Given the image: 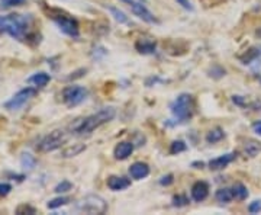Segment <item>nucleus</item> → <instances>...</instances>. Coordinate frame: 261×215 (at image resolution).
I'll use <instances>...</instances> for the list:
<instances>
[{
  "mask_svg": "<svg viewBox=\"0 0 261 215\" xmlns=\"http://www.w3.org/2000/svg\"><path fill=\"white\" fill-rule=\"evenodd\" d=\"M116 115V111L112 106H108V108H103L99 112L93 113L90 116H86V118H80V120H75L71 125H70V131L74 132V134H90L94 130H97L99 127H102L103 124L112 121Z\"/></svg>",
  "mask_w": 261,
  "mask_h": 215,
  "instance_id": "obj_1",
  "label": "nucleus"
},
{
  "mask_svg": "<svg viewBox=\"0 0 261 215\" xmlns=\"http://www.w3.org/2000/svg\"><path fill=\"white\" fill-rule=\"evenodd\" d=\"M29 18L22 15L0 16V31L9 34L10 37L19 41H25L29 38Z\"/></svg>",
  "mask_w": 261,
  "mask_h": 215,
  "instance_id": "obj_2",
  "label": "nucleus"
},
{
  "mask_svg": "<svg viewBox=\"0 0 261 215\" xmlns=\"http://www.w3.org/2000/svg\"><path fill=\"white\" fill-rule=\"evenodd\" d=\"M170 111L177 122H186L192 120L195 113V99L189 93H181L170 105Z\"/></svg>",
  "mask_w": 261,
  "mask_h": 215,
  "instance_id": "obj_3",
  "label": "nucleus"
},
{
  "mask_svg": "<svg viewBox=\"0 0 261 215\" xmlns=\"http://www.w3.org/2000/svg\"><path fill=\"white\" fill-rule=\"evenodd\" d=\"M74 211L82 214H105L108 211V202L100 195H87L74 205Z\"/></svg>",
  "mask_w": 261,
  "mask_h": 215,
  "instance_id": "obj_4",
  "label": "nucleus"
},
{
  "mask_svg": "<svg viewBox=\"0 0 261 215\" xmlns=\"http://www.w3.org/2000/svg\"><path fill=\"white\" fill-rule=\"evenodd\" d=\"M67 140H68L67 131H64V130H54L38 142L37 149L41 153H51V151L61 149L63 144L67 142Z\"/></svg>",
  "mask_w": 261,
  "mask_h": 215,
  "instance_id": "obj_5",
  "label": "nucleus"
},
{
  "mask_svg": "<svg viewBox=\"0 0 261 215\" xmlns=\"http://www.w3.org/2000/svg\"><path fill=\"white\" fill-rule=\"evenodd\" d=\"M87 89H84L83 86H77V84H73V86H67L64 90H63V102L73 108V106H77L80 103H83L87 98Z\"/></svg>",
  "mask_w": 261,
  "mask_h": 215,
  "instance_id": "obj_6",
  "label": "nucleus"
},
{
  "mask_svg": "<svg viewBox=\"0 0 261 215\" xmlns=\"http://www.w3.org/2000/svg\"><path fill=\"white\" fill-rule=\"evenodd\" d=\"M37 94V90L34 87H25L22 90H19L18 93L15 94L10 101L5 103V109L8 111H18L19 108H22L25 103L28 102L31 98H34Z\"/></svg>",
  "mask_w": 261,
  "mask_h": 215,
  "instance_id": "obj_7",
  "label": "nucleus"
},
{
  "mask_svg": "<svg viewBox=\"0 0 261 215\" xmlns=\"http://www.w3.org/2000/svg\"><path fill=\"white\" fill-rule=\"evenodd\" d=\"M51 18L68 37H79V23L75 19L70 18L68 15H51Z\"/></svg>",
  "mask_w": 261,
  "mask_h": 215,
  "instance_id": "obj_8",
  "label": "nucleus"
},
{
  "mask_svg": "<svg viewBox=\"0 0 261 215\" xmlns=\"http://www.w3.org/2000/svg\"><path fill=\"white\" fill-rule=\"evenodd\" d=\"M130 10L134 12V15L135 16H138L140 19H142L144 22H147V23H159V20L157 18L149 12L147 8H145V5H142V3H138V2H132L129 5Z\"/></svg>",
  "mask_w": 261,
  "mask_h": 215,
  "instance_id": "obj_9",
  "label": "nucleus"
},
{
  "mask_svg": "<svg viewBox=\"0 0 261 215\" xmlns=\"http://www.w3.org/2000/svg\"><path fill=\"white\" fill-rule=\"evenodd\" d=\"M132 153H134V144L128 141H122L119 144H116V147L113 150V156L116 160H126Z\"/></svg>",
  "mask_w": 261,
  "mask_h": 215,
  "instance_id": "obj_10",
  "label": "nucleus"
},
{
  "mask_svg": "<svg viewBox=\"0 0 261 215\" xmlns=\"http://www.w3.org/2000/svg\"><path fill=\"white\" fill-rule=\"evenodd\" d=\"M129 175H130V178L135 179V180L145 179L149 175V166L147 164V163L137 161V163H134V164L129 168Z\"/></svg>",
  "mask_w": 261,
  "mask_h": 215,
  "instance_id": "obj_11",
  "label": "nucleus"
},
{
  "mask_svg": "<svg viewBox=\"0 0 261 215\" xmlns=\"http://www.w3.org/2000/svg\"><path fill=\"white\" fill-rule=\"evenodd\" d=\"M209 195V185L206 182H196L193 187H192V198L196 202H202L205 201Z\"/></svg>",
  "mask_w": 261,
  "mask_h": 215,
  "instance_id": "obj_12",
  "label": "nucleus"
},
{
  "mask_svg": "<svg viewBox=\"0 0 261 215\" xmlns=\"http://www.w3.org/2000/svg\"><path fill=\"white\" fill-rule=\"evenodd\" d=\"M106 185L111 190L119 192V190L128 189L130 186V180L126 178H122V176H109L106 180Z\"/></svg>",
  "mask_w": 261,
  "mask_h": 215,
  "instance_id": "obj_13",
  "label": "nucleus"
},
{
  "mask_svg": "<svg viewBox=\"0 0 261 215\" xmlns=\"http://www.w3.org/2000/svg\"><path fill=\"white\" fill-rule=\"evenodd\" d=\"M237 157V153H228V154H224L218 159H214L209 161V169L211 170H222L225 169L229 163H232L233 160Z\"/></svg>",
  "mask_w": 261,
  "mask_h": 215,
  "instance_id": "obj_14",
  "label": "nucleus"
},
{
  "mask_svg": "<svg viewBox=\"0 0 261 215\" xmlns=\"http://www.w3.org/2000/svg\"><path fill=\"white\" fill-rule=\"evenodd\" d=\"M243 153L248 157H255L261 153V142L258 140H254V138H247L244 140L243 144Z\"/></svg>",
  "mask_w": 261,
  "mask_h": 215,
  "instance_id": "obj_15",
  "label": "nucleus"
},
{
  "mask_svg": "<svg viewBox=\"0 0 261 215\" xmlns=\"http://www.w3.org/2000/svg\"><path fill=\"white\" fill-rule=\"evenodd\" d=\"M86 149H87L86 144H83V142H75V144H71V146H68V147L61 150V157L71 159V157H75V156H80Z\"/></svg>",
  "mask_w": 261,
  "mask_h": 215,
  "instance_id": "obj_16",
  "label": "nucleus"
},
{
  "mask_svg": "<svg viewBox=\"0 0 261 215\" xmlns=\"http://www.w3.org/2000/svg\"><path fill=\"white\" fill-rule=\"evenodd\" d=\"M135 48L141 54H151L155 51V41L148 38H141L140 41L135 42Z\"/></svg>",
  "mask_w": 261,
  "mask_h": 215,
  "instance_id": "obj_17",
  "label": "nucleus"
},
{
  "mask_svg": "<svg viewBox=\"0 0 261 215\" xmlns=\"http://www.w3.org/2000/svg\"><path fill=\"white\" fill-rule=\"evenodd\" d=\"M49 80H51V76L47 75V73H44V71L37 73V75H34L32 77H29L28 79L29 83L35 84L37 87H45V86L49 83Z\"/></svg>",
  "mask_w": 261,
  "mask_h": 215,
  "instance_id": "obj_18",
  "label": "nucleus"
},
{
  "mask_svg": "<svg viewBox=\"0 0 261 215\" xmlns=\"http://www.w3.org/2000/svg\"><path fill=\"white\" fill-rule=\"evenodd\" d=\"M215 198H216L219 202H231L233 199L232 189H229V187H222V189L216 190Z\"/></svg>",
  "mask_w": 261,
  "mask_h": 215,
  "instance_id": "obj_19",
  "label": "nucleus"
},
{
  "mask_svg": "<svg viewBox=\"0 0 261 215\" xmlns=\"http://www.w3.org/2000/svg\"><path fill=\"white\" fill-rule=\"evenodd\" d=\"M225 137V132L222 131V128H219V127H216L214 130H211V131L207 132V135H206V141L209 142V144H215V142H218V141H221Z\"/></svg>",
  "mask_w": 261,
  "mask_h": 215,
  "instance_id": "obj_20",
  "label": "nucleus"
},
{
  "mask_svg": "<svg viewBox=\"0 0 261 215\" xmlns=\"http://www.w3.org/2000/svg\"><path fill=\"white\" fill-rule=\"evenodd\" d=\"M232 192H233V198H237V199H240V201H244V199H247L248 198V189L244 186L243 183H235L232 187Z\"/></svg>",
  "mask_w": 261,
  "mask_h": 215,
  "instance_id": "obj_21",
  "label": "nucleus"
},
{
  "mask_svg": "<svg viewBox=\"0 0 261 215\" xmlns=\"http://www.w3.org/2000/svg\"><path fill=\"white\" fill-rule=\"evenodd\" d=\"M20 164H22L23 169L32 170V169L35 168V164H37V159L32 154H29V153H23L22 157H20Z\"/></svg>",
  "mask_w": 261,
  "mask_h": 215,
  "instance_id": "obj_22",
  "label": "nucleus"
},
{
  "mask_svg": "<svg viewBox=\"0 0 261 215\" xmlns=\"http://www.w3.org/2000/svg\"><path fill=\"white\" fill-rule=\"evenodd\" d=\"M68 202H70V198L58 197V198H54V199H51V201L47 204V206L49 208V209H57V208H60V206L67 205Z\"/></svg>",
  "mask_w": 261,
  "mask_h": 215,
  "instance_id": "obj_23",
  "label": "nucleus"
},
{
  "mask_svg": "<svg viewBox=\"0 0 261 215\" xmlns=\"http://www.w3.org/2000/svg\"><path fill=\"white\" fill-rule=\"evenodd\" d=\"M187 146L185 141L177 140V141H173L171 142V146H170V154H178V153H183V151H186Z\"/></svg>",
  "mask_w": 261,
  "mask_h": 215,
  "instance_id": "obj_24",
  "label": "nucleus"
},
{
  "mask_svg": "<svg viewBox=\"0 0 261 215\" xmlns=\"http://www.w3.org/2000/svg\"><path fill=\"white\" fill-rule=\"evenodd\" d=\"M108 9H109V12L112 13L113 16H115V19H116L119 23H126V22H128V16H126L122 10H119L118 8H113V6H109Z\"/></svg>",
  "mask_w": 261,
  "mask_h": 215,
  "instance_id": "obj_25",
  "label": "nucleus"
},
{
  "mask_svg": "<svg viewBox=\"0 0 261 215\" xmlns=\"http://www.w3.org/2000/svg\"><path fill=\"white\" fill-rule=\"evenodd\" d=\"M35 212H37V209L28 204H22L16 208V214H35Z\"/></svg>",
  "mask_w": 261,
  "mask_h": 215,
  "instance_id": "obj_26",
  "label": "nucleus"
},
{
  "mask_svg": "<svg viewBox=\"0 0 261 215\" xmlns=\"http://www.w3.org/2000/svg\"><path fill=\"white\" fill-rule=\"evenodd\" d=\"M189 204V198L186 195H176L173 197V205L174 206H186Z\"/></svg>",
  "mask_w": 261,
  "mask_h": 215,
  "instance_id": "obj_27",
  "label": "nucleus"
},
{
  "mask_svg": "<svg viewBox=\"0 0 261 215\" xmlns=\"http://www.w3.org/2000/svg\"><path fill=\"white\" fill-rule=\"evenodd\" d=\"M71 187H73V185L68 182V180H63L61 183H58L56 186V192H58V194H61V192H68V190H71Z\"/></svg>",
  "mask_w": 261,
  "mask_h": 215,
  "instance_id": "obj_28",
  "label": "nucleus"
},
{
  "mask_svg": "<svg viewBox=\"0 0 261 215\" xmlns=\"http://www.w3.org/2000/svg\"><path fill=\"white\" fill-rule=\"evenodd\" d=\"M248 212L250 214H258L261 212V201H254L248 205Z\"/></svg>",
  "mask_w": 261,
  "mask_h": 215,
  "instance_id": "obj_29",
  "label": "nucleus"
},
{
  "mask_svg": "<svg viewBox=\"0 0 261 215\" xmlns=\"http://www.w3.org/2000/svg\"><path fill=\"white\" fill-rule=\"evenodd\" d=\"M22 3H25V0H2V5H3L5 8L19 6V5H22Z\"/></svg>",
  "mask_w": 261,
  "mask_h": 215,
  "instance_id": "obj_30",
  "label": "nucleus"
},
{
  "mask_svg": "<svg viewBox=\"0 0 261 215\" xmlns=\"http://www.w3.org/2000/svg\"><path fill=\"white\" fill-rule=\"evenodd\" d=\"M10 190H12V186H10L9 183H0V197L9 195Z\"/></svg>",
  "mask_w": 261,
  "mask_h": 215,
  "instance_id": "obj_31",
  "label": "nucleus"
},
{
  "mask_svg": "<svg viewBox=\"0 0 261 215\" xmlns=\"http://www.w3.org/2000/svg\"><path fill=\"white\" fill-rule=\"evenodd\" d=\"M176 2H177V5H180L183 9L193 10V5H192V2H190V0H176Z\"/></svg>",
  "mask_w": 261,
  "mask_h": 215,
  "instance_id": "obj_32",
  "label": "nucleus"
},
{
  "mask_svg": "<svg viewBox=\"0 0 261 215\" xmlns=\"http://www.w3.org/2000/svg\"><path fill=\"white\" fill-rule=\"evenodd\" d=\"M173 175H167V176H163V178L160 179V185H163V186H168V185H171L173 183Z\"/></svg>",
  "mask_w": 261,
  "mask_h": 215,
  "instance_id": "obj_33",
  "label": "nucleus"
},
{
  "mask_svg": "<svg viewBox=\"0 0 261 215\" xmlns=\"http://www.w3.org/2000/svg\"><path fill=\"white\" fill-rule=\"evenodd\" d=\"M252 130L254 132H257L258 135H261V121H255L252 124Z\"/></svg>",
  "mask_w": 261,
  "mask_h": 215,
  "instance_id": "obj_34",
  "label": "nucleus"
},
{
  "mask_svg": "<svg viewBox=\"0 0 261 215\" xmlns=\"http://www.w3.org/2000/svg\"><path fill=\"white\" fill-rule=\"evenodd\" d=\"M121 2H123V3H126V5L129 6V5H130V3H132V2H134V0H121Z\"/></svg>",
  "mask_w": 261,
  "mask_h": 215,
  "instance_id": "obj_35",
  "label": "nucleus"
},
{
  "mask_svg": "<svg viewBox=\"0 0 261 215\" xmlns=\"http://www.w3.org/2000/svg\"><path fill=\"white\" fill-rule=\"evenodd\" d=\"M141 2H142V3H144V5H145V3H147V2H148V0H141Z\"/></svg>",
  "mask_w": 261,
  "mask_h": 215,
  "instance_id": "obj_36",
  "label": "nucleus"
}]
</instances>
